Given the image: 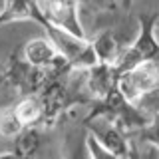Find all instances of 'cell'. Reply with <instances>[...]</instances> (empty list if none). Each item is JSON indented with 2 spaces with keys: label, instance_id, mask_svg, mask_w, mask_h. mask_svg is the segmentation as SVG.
<instances>
[{
  "label": "cell",
  "instance_id": "13",
  "mask_svg": "<svg viewBox=\"0 0 159 159\" xmlns=\"http://www.w3.org/2000/svg\"><path fill=\"white\" fill-rule=\"evenodd\" d=\"M6 2V12L10 14V18L14 20H34L38 22L42 18V12H40L38 0H4Z\"/></svg>",
  "mask_w": 159,
  "mask_h": 159
},
{
  "label": "cell",
  "instance_id": "9",
  "mask_svg": "<svg viewBox=\"0 0 159 159\" xmlns=\"http://www.w3.org/2000/svg\"><path fill=\"white\" fill-rule=\"evenodd\" d=\"M58 50L56 46L52 44L50 38H32L24 44L22 48V56L28 60L32 66H38V68H46L54 60L58 58Z\"/></svg>",
  "mask_w": 159,
  "mask_h": 159
},
{
  "label": "cell",
  "instance_id": "8",
  "mask_svg": "<svg viewBox=\"0 0 159 159\" xmlns=\"http://www.w3.org/2000/svg\"><path fill=\"white\" fill-rule=\"evenodd\" d=\"M84 74H86V92L89 93L92 99L103 98L107 92H111V89L117 86L119 72H117L116 64L98 62V64H93V66L86 68Z\"/></svg>",
  "mask_w": 159,
  "mask_h": 159
},
{
  "label": "cell",
  "instance_id": "5",
  "mask_svg": "<svg viewBox=\"0 0 159 159\" xmlns=\"http://www.w3.org/2000/svg\"><path fill=\"white\" fill-rule=\"evenodd\" d=\"M6 82L12 86L20 96H26V93H40L46 84L50 82L48 72L44 68L32 66L24 56L20 54H14L8 62V70L4 74Z\"/></svg>",
  "mask_w": 159,
  "mask_h": 159
},
{
  "label": "cell",
  "instance_id": "10",
  "mask_svg": "<svg viewBox=\"0 0 159 159\" xmlns=\"http://www.w3.org/2000/svg\"><path fill=\"white\" fill-rule=\"evenodd\" d=\"M16 111L18 119L22 121L24 127H38L42 125L44 119V107H42V99L38 93H26L16 102V106H12Z\"/></svg>",
  "mask_w": 159,
  "mask_h": 159
},
{
  "label": "cell",
  "instance_id": "6",
  "mask_svg": "<svg viewBox=\"0 0 159 159\" xmlns=\"http://www.w3.org/2000/svg\"><path fill=\"white\" fill-rule=\"evenodd\" d=\"M84 125L89 129V133L102 143V147L111 157H129L131 155L127 133L123 129H119L113 121H109L107 117L84 119Z\"/></svg>",
  "mask_w": 159,
  "mask_h": 159
},
{
  "label": "cell",
  "instance_id": "16",
  "mask_svg": "<svg viewBox=\"0 0 159 159\" xmlns=\"http://www.w3.org/2000/svg\"><path fill=\"white\" fill-rule=\"evenodd\" d=\"M76 2H92L99 8H113L116 6V0H76Z\"/></svg>",
  "mask_w": 159,
  "mask_h": 159
},
{
  "label": "cell",
  "instance_id": "4",
  "mask_svg": "<svg viewBox=\"0 0 159 159\" xmlns=\"http://www.w3.org/2000/svg\"><path fill=\"white\" fill-rule=\"evenodd\" d=\"M117 88L129 102L137 103V99L143 98L147 92L159 88V58L147 60L127 72H121L117 78Z\"/></svg>",
  "mask_w": 159,
  "mask_h": 159
},
{
  "label": "cell",
  "instance_id": "1",
  "mask_svg": "<svg viewBox=\"0 0 159 159\" xmlns=\"http://www.w3.org/2000/svg\"><path fill=\"white\" fill-rule=\"evenodd\" d=\"M92 117H107L109 121H113L125 133L139 131L151 119V117L145 116V111L137 103L129 102L117 86L111 92H107L103 98L92 102V111L84 119H92Z\"/></svg>",
  "mask_w": 159,
  "mask_h": 159
},
{
  "label": "cell",
  "instance_id": "2",
  "mask_svg": "<svg viewBox=\"0 0 159 159\" xmlns=\"http://www.w3.org/2000/svg\"><path fill=\"white\" fill-rule=\"evenodd\" d=\"M159 20V12L153 14H139V34L133 40V44H129L127 48H123L121 56H119L116 68L117 72H127V70L139 66V64L147 62V60L159 58V40L155 34V26Z\"/></svg>",
  "mask_w": 159,
  "mask_h": 159
},
{
  "label": "cell",
  "instance_id": "15",
  "mask_svg": "<svg viewBox=\"0 0 159 159\" xmlns=\"http://www.w3.org/2000/svg\"><path fill=\"white\" fill-rule=\"evenodd\" d=\"M137 135H139V139H141L143 143H149V145L159 149V111L151 113V119L139 129Z\"/></svg>",
  "mask_w": 159,
  "mask_h": 159
},
{
  "label": "cell",
  "instance_id": "12",
  "mask_svg": "<svg viewBox=\"0 0 159 159\" xmlns=\"http://www.w3.org/2000/svg\"><path fill=\"white\" fill-rule=\"evenodd\" d=\"M12 141H14V149L10 153H4V155L32 157V155H36V151L40 149V133L36 127H24Z\"/></svg>",
  "mask_w": 159,
  "mask_h": 159
},
{
  "label": "cell",
  "instance_id": "17",
  "mask_svg": "<svg viewBox=\"0 0 159 159\" xmlns=\"http://www.w3.org/2000/svg\"><path fill=\"white\" fill-rule=\"evenodd\" d=\"M8 22H12V18H10V14L4 10V12L0 14V26H2V24H8Z\"/></svg>",
  "mask_w": 159,
  "mask_h": 159
},
{
  "label": "cell",
  "instance_id": "3",
  "mask_svg": "<svg viewBox=\"0 0 159 159\" xmlns=\"http://www.w3.org/2000/svg\"><path fill=\"white\" fill-rule=\"evenodd\" d=\"M38 24L46 30L48 38L52 40V44L56 46V50L68 60L70 66L74 70H86L89 66H93V64H98L93 46L88 38H80L76 34L68 32V30L60 28L52 22H48L46 18H40Z\"/></svg>",
  "mask_w": 159,
  "mask_h": 159
},
{
  "label": "cell",
  "instance_id": "18",
  "mask_svg": "<svg viewBox=\"0 0 159 159\" xmlns=\"http://www.w3.org/2000/svg\"><path fill=\"white\" fill-rule=\"evenodd\" d=\"M4 8H6V2H4V0H0V14L4 12Z\"/></svg>",
  "mask_w": 159,
  "mask_h": 159
},
{
  "label": "cell",
  "instance_id": "14",
  "mask_svg": "<svg viewBox=\"0 0 159 159\" xmlns=\"http://www.w3.org/2000/svg\"><path fill=\"white\" fill-rule=\"evenodd\" d=\"M22 129L24 125L18 119L14 107H0V135L6 139H14Z\"/></svg>",
  "mask_w": 159,
  "mask_h": 159
},
{
  "label": "cell",
  "instance_id": "19",
  "mask_svg": "<svg viewBox=\"0 0 159 159\" xmlns=\"http://www.w3.org/2000/svg\"><path fill=\"white\" fill-rule=\"evenodd\" d=\"M155 34H157V40H159V20H157V26H155Z\"/></svg>",
  "mask_w": 159,
  "mask_h": 159
},
{
  "label": "cell",
  "instance_id": "7",
  "mask_svg": "<svg viewBox=\"0 0 159 159\" xmlns=\"http://www.w3.org/2000/svg\"><path fill=\"white\" fill-rule=\"evenodd\" d=\"M42 18L56 26L76 34L80 38H86L84 26L78 16V2L76 0H38Z\"/></svg>",
  "mask_w": 159,
  "mask_h": 159
},
{
  "label": "cell",
  "instance_id": "11",
  "mask_svg": "<svg viewBox=\"0 0 159 159\" xmlns=\"http://www.w3.org/2000/svg\"><path fill=\"white\" fill-rule=\"evenodd\" d=\"M92 46H93L98 62H106V64H117V60L123 52L117 36L113 32H109V30H106V32H102L99 36L93 38Z\"/></svg>",
  "mask_w": 159,
  "mask_h": 159
}]
</instances>
